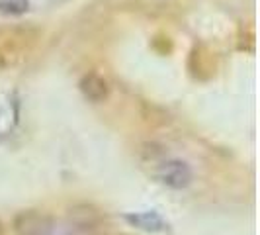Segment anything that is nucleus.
Instances as JSON below:
<instances>
[{
    "mask_svg": "<svg viewBox=\"0 0 260 235\" xmlns=\"http://www.w3.org/2000/svg\"><path fill=\"white\" fill-rule=\"evenodd\" d=\"M141 151H143V161L153 167L151 174L160 184L169 186L172 190H184L192 184L194 174L186 161L170 157L165 147L156 143H147Z\"/></svg>",
    "mask_w": 260,
    "mask_h": 235,
    "instance_id": "obj_1",
    "label": "nucleus"
},
{
    "mask_svg": "<svg viewBox=\"0 0 260 235\" xmlns=\"http://www.w3.org/2000/svg\"><path fill=\"white\" fill-rule=\"evenodd\" d=\"M69 223L78 229V231H84L88 235H98L104 233L108 222H106V216L102 210H98L90 202H77L69 208Z\"/></svg>",
    "mask_w": 260,
    "mask_h": 235,
    "instance_id": "obj_2",
    "label": "nucleus"
},
{
    "mask_svg": "<svg viewBox=\"0 0 260 235\" xmlns=\"http://www.w3.org/2000/svg\"><path fill=\"white\" fill-rule=\"evenodd\" d=\"M55 225L51 216L39 210H24L14 216L12 229L16 235H51Z\"/></svg>",
    "mask_w": 260,
    "mask_h": 235,
    "instance_id": "obj_3",
    "label": "nucleus"
},
{
    "mask_svg": "<svg viewBox=\"0 0 260 235\" xmlns=\"http://www.w3.org/2000/svg\"><path fill=\"white\" fill-rule=\"evenodd\" d=\"M78 91L82 92V96L92 102V104H100L106 102L110 96V86L108 80L98 73H86L82 75L80 82H78Z\"/></svg>",
    "mask_w": 260,
    "mask_h": 235,
    "instance_id": "obj_4",
    "label": "nucleus"
},
{
    "mask_svg": "<svg viewBox=\"0 0 260 235\" xmlns=\"http://www.w3.org/2000/svg\"><path fill=\"white\" fill-rule=\"evenodd\" d=\"M125 220L133 225H137L139 229H145V231H162L167 227L165 220L156 212H143V214H135V216H125Z\"/></svg>",
    "mask_w": 260,
    "mask_h": 235,
    "instance_id": "obj_5",
    "label": "nucleus"
},
{
    "mask_svg": "<svg viewBox=\"0 0 260 235\" xmlns=\"http://www.w3.org/2000/svg\"><path fill=\"white\" fill-rule=\"evenodd\" d=\"M27 0H0V12L10 14V16H20L27 12Z\"/></svg>",
    "mask_w": 260,
    "mask_h": 235,
    "instance_id": "obj_6",
    "label": "nucleus"
},
{
    "mask_svg": "<svg viewBox=\"0 0 260 235\" xmlns=\"http://www.w3.org/2000/svg\"><path fill=\"white\" fill-rule=\"evenodd\" d=\"M0 235H6L4 233V225H2V222H0Z\"/></svg>",
    "mask_w": 260,
    "mask_h": 235,
    "instance_id": "obj_7",
    "label": "nucleus"
}]
</instances>
